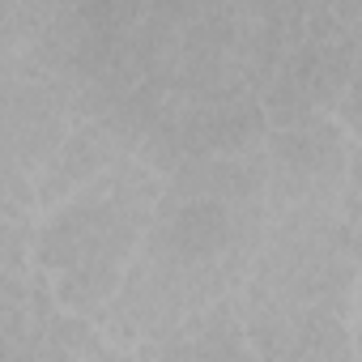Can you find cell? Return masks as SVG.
<instances>
[{
  "label": "cell",
  "mask_w": 362,
  "mask_h": 362,
  "mask_svg": "<svg viewBox=\"0 0 362 362\" xmlns=\"http://www.w3.org/2000/svg\"><path fill=\"white\" fill-rule=\"evenodd\" d=\"M30 235L0 222V337H30Z\"/></svg>",
  "instance_id": "8fae6325"
},
{
  "label": "cell",
  "mask_w": 362,
  "mask_h": 362,
  "mask_svg": "<svg viewBox=\"0 0 362 362\" xmlns=\"http://www.w3.org/2000/svg\"><path fill=\"white\" fill-rule=\"evenodd\" d=\"M239 303L337 307L358 315V205H303L273 214Z\"/></svg>",
  "instance_id": "3957f363"
},
{
  "label": "cell",
  "mask_w": 362,
  "mask_h": 362,
  "mask_svg": "<svg viewBox=\"0 0 362 362\" xmlns=\"http://www.w3.org/2000/svg\"><path fill=\"white\" fill-rule=\"evenodd\" d=\"M362 0H320L303 9V35L281 56L260 94L269 128L332 115L341 94L362 77Z\"/></svg>",
  "instance_id": "277c9868"
},
{
  "label": "cell",
  "mask_w": 362,
  "mask_h": 362,
  "mask_svg": "<svg viewBox=\"0 0 362 362\" xmlns=\"http://www.w3.org/2000/svg\"><path fill=\"white\" fill-rule=\"evenodd\" d=\"M73 124V98L56 81H5L0 86V166L26 179L60 149Z\"/></svg>",
  "instance_id": "52a82bcc"
},
{
  "label": "cell",
  "mask_w": 362,
  "mask_h": 362,
  "mask_svg": "<svg viewBox=\"0 0 362 362\" xmlns=\"http://www.w3.org/2000/svg\"><path fill=\"white\" fill-rule=\"evenodd\" d=\"M264 153L184 162L162 192L111 303L90 320L111 345L162 341L192 315L239 298L264 239Z\"/></svg>",
  "instance_id": "6da1fadb"
},
{
  "label": "cell",
  "mask_w": 362,
  "mask_h": 362,
  "mask_svg": "<svg viewBox=\"0 0 362 362\" xmlns=\"http://www.w3.org/2000/svg\"><path fill=\"white\" fill-rule=\"evenodd\" d=\"M35 214H39V201H35V179L0 166V222H13L22 230H35Z\"/></svg>",
  "instance_id": "7c38bea8"
},
{
  "label": "cell",
  "mask_w": 362,
  "mask_h": 362,
  "mask_svg": "<svg viewBox=\"0 0 362 362\" xmlns=\"http://www.w3.org/2000/svg\"><path fill=\"white\" fill-rule=\"evenodd\" d=\"M264 218L303 205H358V141L332 119L264 132Z\"/></svg>",
  "instance_id": "5b68a950"
},
{
  "label": "cell",
  "mask_w": 362,
  "mask_h": 362,
  "mask_svg": "<svg viewBox=\"0 0 362 362\" xmlns=\"http://www.w3.org/2000/svg\"><path fill=\"white\" fill-rule=\"evenodd\" d=\"M158 192L162 179L141 158H124L64 205L43 214L30 235V260L35 273L47 277L60 311L94 320L111 303L149 230Z\"/></svg>",
  "instance_id": "7a4b0ae2"
},
{
  "label": "cell",
  "mask_w": 362,
  "mask_h": 362,
  "mask_svg": "<svg viewBox=\"0 0 362 362\" xmlns=\"http://www.w3.org/2000/svg\"><path fill=\"white\" fill-rule=\"evenodd\" d=\"M132 354H136V362H256V354L243 337L239 298H226V303L192 315L188 324L166 332L162 341L136 345Z\"/></svg>",
  "instance_id": "30bf717a"
},
{
  "label": "cell",
  "mask_w": 362,
  "mask_h": 362,
  "mask_svg": "<svg viewBox=\"0 0 362 362\" xmlns=\"http://www.w3.org/2000/svg\"><path fill=\"white\" fill-rule=\"evenodd\" d=\"M124 158H136V145L115 124H107V119H73L64 141H60V149L52 153V162L35 179L39 214H52L73 192H81L86 184H94L98 175L119 166Z\"/></svg>",
  "instance_id": "ba28073f"
},
{
  "label": "cell",
  "mask_w": 362,
  "mask_h": 362,
  "mask_svg": "<svg viewBox=\"0 0 362 362\" xmlns=\"http://www.w3.org/2000/svg\"><path fill=\"white\" fill-rule=\"evenodd\" d=\"M30 341L35 362H136L132 349L111 345L90 320L60 311L43 273H30Z\"/></svg>",
  "instance_id": "9c48e42d"
},
{
  "label": "cell",
  "mask_w": 362,
  "mask_h": 362,
  "mask_svg": "<svg viewBox=\"0 0 362 362\" xmlns=\"http://www.w3.org/2000/svg\"><path fill=\"white\" fill-rule=\"evenodd\" d=\"M256 362H358L354 315L337 307H252L239 303Z\"/></svg>",
  "instance_id": "8992f818"
}]
</instances>
